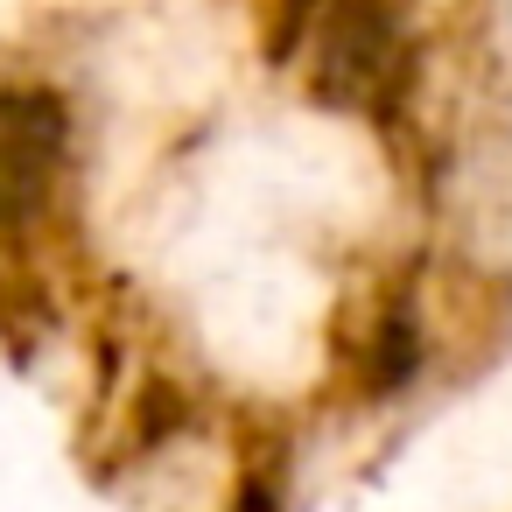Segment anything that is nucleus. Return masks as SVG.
<instances>
[{
  "mask_svg": "<svg viewBox=\"0 0 512 512\" xmlns=\"http://www.w3.org/2000/svg\"><path fill=\"white\" fill-rule=\"evenodd\" d=\"M274 50L309 99L365 120H386L414 78L400 0H274Z\"/></svg>",
  "mask_w": 512,
  "mask_h": 512,
  "instance_id": "nucleus-1",
  "label": "nucleus"
},
{
  "mask_svg": "<svg viewBox=\"0 0 512 512\" xmlns=\"http://www.w3.org/2000/svg\"><path fill=\"white\" fill-rule=\"evenodd\" d=\"M71 176V106L36 85H0V239H29Z\"/></svg>",
  "mask_w": 512,
  "mask_h": 512,
  "instance_id": "nucleus-2",
  "label": "nucleus"
},
{
  "mask_svg": "<svg viewBox=\"0 0 512 512\" xmlns=\"http://www.w3.org/2000/svg\"><path fill=\"white\" fill-rule=\"evenodd\" d=\"M428 365V323H421V302L407 288H386L365 316H358V337H351V379L365 400H400Z\"/></svg>",
  "mask_w": 512,
  "mask_h": 512,
  "instance_id": "nucleus-3",
  "label": "nucleus"
}]
</instances>
